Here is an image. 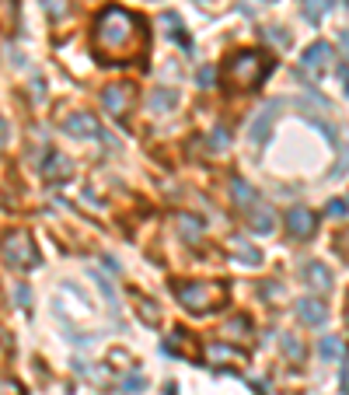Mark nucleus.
Instances as JSON below:
<instances>
[{
	"label": "nucleus",
	"instance_id": "nucleus-28",
	"mask_svg": "<svg viewBox=\"0 0 349 395\" xmlns=\"http://www.w3.org/2000/svg\"><path fill=\"white\" fill-rule=\"evenodd\" d=\"M122 392H126V395H140V392H147V378L133 371V375H129V378L122 382Z\"/></svg>",
	"mask_w": 349,
	"mask_h": 395
},
{
	"label": "nucleus",
	"instance_id": "nucleus-6",
	"mask_svg": "<svg viewBox=\"0 0 349 395\" xmlns=\"http://www.w3.org/2000/svg\"><path fill=\"white\" fill-rule=\"evenodd\" d=\"M276 112H279V101H269L255 112V119L248 123V144L252 147H262L269 137H272V126H276Z\"/></svg>",
	"mask_w": 349,
	"mask_h": 395
},
{
	"label": "nucleus",
	"instance_id": "nucleus-5",
	"mask_svg": "<svg viewBox=\"0 0 349 395\" xmlns=\"http://www.w3.org/2000/svg\"><path fill=\"white\" fill-rule=\"evenodd\" d=\"M133 101H137V84H129V81L108 84V88L101 92V105H105L112 115H126V112L133 108Z\"/></svg>",
	"mask_w": 349,
	"mask_h": 395
},
{
	"label": "nucleus",
	"instance_id": "nucleus-32",
	"mask_svg": "<svg viewBox=\"0 0 349 395\" xmlns=\"http://www.w3.org/2000/svg\"><path fill=\"white\" fill-rule=\"evenodd\" d=\"M196 81H199V88H213V81H217V70H213V67H203Z\"/></svg>",
	"mask_w": 349,
	"mask_h": 395
},
{
	"label": "nucleus",
	"instance_id": "nucleus-34",
	"mask_svg": "<svg viewBox=\"0 0 349 395\" xmlns=\"http://www.w3.org/2000/svg\"><path fill=\"white\" fill-rule=\"evenodd\" d=\"M336 77H339V84H346V60H339V67H336Z\"/></svg>",
	"mask_w": 349,
	"mask_h": 395
},
{
	"label": "nucleus",
	"instance_id": "nucleus-31",
	"mask_svg": "<svg viewBox=\"0 0 349 395\" xmlns=\"http://www.w3.org/2000/svg\"><path fill=\"white\" fill-rule=\"evenodd\" d=\"M329 217H336V220H346V199L336 196L329 203Z\"/></svg>",
	"mask_w": 349,
	"mask_h": 395
},
{
	"label": "nucleus",
	"instance_id": "nucleus-3",
	"mask_svg": "<svg viewBox=\"0 0 349 395\" xmlns=\"http://www.w3.org/2000/svg\"><path fill=\"white\" fill-rule=\"evenodd\" d=\"M174 297L182 301L185 311L192 315H210L227 301V287L220 280H178L174 284Z\"/></svg>",
	"mask_w": 349,
	"mask_h": 395
},
{
	"label": "nucleus",
	"instance_id": "nucleus-18",
	"mask_svg": "<svg viewBox=\"0 0 349 395\" xmlns=\"http://www.w3.org/2000/svg\"><path fill=\"white\" fill-rule=\"evenodd\" d=\"M18 14H21L18 0H0V32H14L18 28Z\"/></svg>",
	"mask_w": 349,
	"mask_h": 395
},
{
	"label": "nucleus",
	"instance_id": "nucleus-20",
	"mask_svg": "<svg viewBox=\"0 0 349 395\" xmlns=\"http://www.w3.org/2000/svg\"><path fill=\"white\" fill-rule=\"evenodd\" d=\"M234 256H238V263H245V266H262V252L255 245H248V242H234Z\"/></svg>",
	"mask_w": 349,
	"mask_h": 395
},
{
	"label": "nucleus",
	"instance_id": "nucleus-30",
	"mask_svg": "<svg viewBox=\"0 0 349 395\" xmlns=\"http://www.w3.org/2000/svg\"><path fill=\"white\" fill-rule=\"evenodd\" d=\"M91 280L98 284V291L105 294V301H108V304H115V291H112V284H108V280H105L101 273H91Z\"/></svg>",
	"mask_w": 349,
	"mask_h": 395
},
{
	"label": "nucleus",
	"instance_id": "nucleus-17",
	"mask_svg": "<svg viewBox=\"0 0 349 395\" xmlns=\"http://www.w3.org/2000/svg\"><path fill=\"white\" fill-rule=\"evenodd\" d=\"M322 357L332 364H339V360H346V343H343V336H325L322 339Z\"/></svg>",
	"mask_w": 349,
	"mask_h": 395
},
{
	"label": "nucleus",
	"instance_id": "nucleus-9",
	"mask_svg": "<svg viewBox=\"0 0 349 395\" xmlns=\"http://www.w3.org/2000/svg\"><path fill=\"white\" fill-rule=\"evenodd\" d=\"M315 227H318V217H315L307 206H293V210L286 213V231H290L293 238H311Z\"/></svg>",
	"mask_w": 349,
	"mask_h": 395
},
{
	"label": "nucleus",
	"instance_id": "nucleus-1",
	"mask_svg": "<svg viewBox=\"0 0 349 395\" xmlns=\"http://www.w3.org/2000/svg\"><path fill=\"white\" fill-rule=\"evenodd\" d=\"M147 46V21L126 7H105L91 28V53L101 63H126Z\"/></svg>",
	"mask_w": 349,
	"mask_h": 395
},
{
	"label": "nucleus",
	"instance_id": "nucleus-4",
	"mask_svg": "<svg viewBox=\"0 0 349 395\" xmlns=\"http://www.w3.org/2000/svg\"><path fill=\"white\" fill-rule=\"evenodd\" d=\"M0 259L14 270H35L39 266V249L25 227H14L0 238Z\"/></svg>",
	"mask_w": 349,
	"mask_h": 395
},
{
	"label": "nucleus",
	"instance_id": "nucleus-21",
	"mask_svg": "<svg viewBox=\"0 0 349 395\" xmlns=\"http://www.w3.org/2000/svg\"><path fill=\"white\" fill-rule=\"evenodd\" d=\"M137 315H140L147 325H161V311H158V304H154L151 297H140V301H137Z\"/></svg>",
	"mask_w": 349,
	"mask_h": 395
},
{
	"label": "nucleus",
	"instance_id": "nucleus-29",
	"mask_svg": "<svg viewBox=\"0 0 349 395\" xmlns=\"http://www.w3.org/2000/svg\"><path fill=\"white\" fill-rule=\"evenodd\" d=\"M14 301H18V308L28 311V308H32V287H28V284H18V287H14Z\"/></svg>",
	"mask_w": 349,
	"mask_h": 395
},
{
	"label": "nucleus",
	"instance_id": "nucleus-10",
	"mask_svg": "<svg viewBox=\"0 0 349 395\" xmlns=\"http://www.w3.org/2000/svg\"><path fill=\"white\" fill-rule=\"evenodd\" d=\"M304 284H307L311 291L325 294V291H332V270H329L325 263L311 259V263H304Z\"/></svg>",
	"mask_w": 349,
	"mask_h": 395
},
{
	"label": "nucleus",
	"instance_id": "nucleus-35",
	"mask_svg": "<svg viewBox=\"0 0 349 395\" xmlns=\"http://www.w3.org/2000/svg\"><path fill=\"white\" fill-rule=\"evenodd\" d=\"M7 133H11V130H7V119H0V147L7 144Z\"/></svg>",
	"mask_w": 349,
	"mask_h": 395
},
{
	"label": "nucleus",
	"instance_id": "nucleus-26",
	"mask_svg": "<svg viewBox=\"0 0 349 395\" xmlns=\"http://www.w3.org/2000/svg\"><path fill=\"white\" fill-rule=\"evenodd\" d=\"M227 147H231L227 126H213V133H210V151H227Z\"/></svg>",
	"mask_w": 349,
	"mask_h": 395
},
{
	"label": "nucleus",
	"instance_id": "nucleus-7",
	"mask_svg": "<svg viewBox=\"0 0 349 395\" xmlns=\"http://www.w3.org/2000/svg\"><path fill=\"white\" fill-rule=\"evenodd\" d=\"M63 126H67V133L77 137V140H112V137L98 126V119H94L91 112H74Z\"/></svg>",
	"mask_w": 349,
	"mask_h": 395
},
{
	"label": "nucleus",
	"instance_id": "nucleus-2",
	"mask_svg": "<svg viewBox=\"0 0 349 395\" xmlns=\"http://www.w3.org/2000/svg\"><path fill=\"white\" fill-rule=\"evenodd\" d=\"M272 67H276V56H269V53H262V49H241V53H234L231 60H227V67H224V77L234 84V88H259L262 81L272 74Z\"/></svg>",
	"mask_w": 349,
	"mask_h": 395
},
{
	"label": "nucleus",
	"instance_id": "nucleus-8",
	"mask_svg": "<svg viewBox=\"0 0 349 395\" xmlns=\"http://www.w3.org/2000/svg\"><path fill=\"white\" fill-rule=\"evenodd\" d=\"M332 56H336V49H332L329 42H315V46H307V53L300 56V67H304L311 77H318V74L332 63Z\"/></svg>",
	"mask_w": 349,
	"mask_h": 395
},
{
	"label": "nucleus",
	"instance_id": "nucleus-14",
	"mask_svg": "<svg viewBox=\"0 0 349 395\" xmlns=\"http://www.w3.org/2000/svg\"><path fill=\"white\" fill-rule=\"evenodd\" d=\"M161 25H165L168 39H174L182 49H192V39H189V32H185V25H182V18H178V14H165V18H161Z\"/></svg>",
	"mask_w": 349,
	"mask_h": 395
},
{
	"label": "nucleus",
	"instance_id": "nucleus-25",
	"mask_svg": "<svg viewBox=\"0 0 349 395\" xmlns=\"http://www.w3.org/2000/svg\"><path fill=\"white\" fill-rule=\"evenodd\" d=\"M42 11H46L53 21H63V18L70 14V4H67V0H42Z\"/></svg>",
	"mask_w": 349,
	"mask_h": 395
},
{
	"label": "nucleus",
	"instance_id": "nucleus-33",
	"mask_svg": "<svg viewBox=\"0 0 349 395\" xmlns=\"http://www.w3.org/2000/svg\"><path fill=\"white\" fill-rule=\"evenodd\" d=\"M21 392H25V389H21L14 378H4V382H0V395H21Z\"/></svg>",
	"mask_w": 349,
	"mask_h": 395
},
{
	"label": "nucleus",
	"instance_id": "nucleus-11",
	"mask_svg": "<svg viewBox=\"0 0 349 395\" xmlns=\"http://www.w3.org/2000/svg\"><path fill=\"white\" fill-rule=\"evenodd\" d=\"M297 318H300L304 325L318 329V325L329 322V308H325L322 301H315V297H304V301H297Z\"/></svg>",
	"mask_w": 349,
	"mask_h": 395
},
{
	"label": "nucleus",
	"instance_id": "nucleus-15",
	"mask_svg": "<svg viewBox=\"0 0 349 395\" xmlns=\"http://www.w3.org/2000/svg\"><path fill=\"white\" fill-rule=\"evenodd\" d=\"M255 196H259V193H255V186H248L241 175H234V179H231V199H234L238 206H252Z\"/></svg>",
	"mask_w": 349,
	"mask_h": 395
},
{
	"label": "nucleus",
	"instance_id": "nucleus-22",
	"mask_svg": "<svg viewBox=\"0 0 349 395\" xmlns=\"http://www.w3.org/2000/svg\"><path fill=\"white\" fill-rule=\"evenodd\" d=\"M329 7H336V4H332V0H304V18H307V25H318L322 14H325Z\"/></svg>",
	"mask_w": 349,
	"mask_h": 395
},
{
	"label": "nucleus",
	"instance_id": "nucleus-13",
	"mask_svg": "<svg viewBox=\"0 0 349 395\" xmlns=\"http://www.w3.org/2000/svg\"><path fill=\"white\" fill-rule=\"evenodd\" d=\"M248 227H252L255 234H272V227H276V213H272L269 206H259V203H252V213H248Z\"/></svg>",
	"mask_w": 349,
	"mask_h": 395
},
{
	"label": "nucleus",
	"instance_id": "nucleus-37",
	"mask_svg": "<svg viewBox=\"0 0 349 395\" xmlns=\"http://www.w3.org/2000/svg\"><path fill=\"white\" fill-rule=\"evenodd\" d=\"M332 4H346V0H332Z\"/></svg>",
	"mask_w": 349,
	"mask_h": 395
},
{
	"label": "nucleus",
	"instance_id": "nucleus-19",
	"mask_svg": "<svg viewBox=\"0 0 349 395\" xmlns=\"http://www.w3.org/2000/svg\"><path fill=\"white\" fill-rule=\"evenodd\" d=\"M178 234H182L185 242H199V234H203V220L192 217V213H182V217H178Z\"/></svg>",
	"mask_w": 349,
	"mask_h": 395
},
{
	"label": "nucleus",
	"instance_id": "nucleus-36",
	"mask_svg": "<svg viewBox=\"0 0 349 395\" xmlns=\"http://www.w3.org/2000/svg\"><path fill=\"white\" fill-rule=\"evenodd\" d=\"M165 395H178V385H174V382H168V385H165Z\"/></svg>",
	"mask_w": 349,
	"mask_h": 395
},
{
	"label": "nucleus",
	"instance_id": "nucleus-12",
	"mask_svg": "<svg viewBox=\"0 0 349 395\" xmlns=\"http://www.w3.org/2000/svg\"><path fill=\"white\" fill-rule=\"evenodd\" d=\"M42 175H46L49 182H67L74 172H70V161H67L63 154L49 151V154H46V161H42Z\"/></svg>",
	"mask_w": 349,
	"mask_h": 395
},
{
	"label": "nucleus",
	"instance_id": "nucleus-16",
	"mask_svg": "<svg viewBox=\"0 0 349 395\" xmlns=\"http://www.w3.org/2000/svg\"><path fill=\"white\" fill-rule=\"evenodd\" d=\"M174 105H178V92L174 88H158V92H151V112H172Z\"/></svg>",
	"mask_w": 349,
	"mask_h": 395
},
{
	"label": "nucleus",
	"instance_id": "nucleus-38",
	"mask_svg": "<svg viewBox=\"0 0 349 395\" xmlns=\"http://www.w3.org/2000/svg\"><path fill=\"white\" fill-rule=\"evenodd\" d=\"M265 4H276V0H265Z\"/></svg>",
	"mask_w": 349,
	"mask_h": 395
},
{
	"label": "nucleus",
	"instance_id": "nucleus-23",
	"mask_svg": "<svg viewBox=\"0 0 349 395\" xmlns=\"http://www.w3.org/2000/svg\"><path fill=\"white\" fill-rule=\"evenodd\" d=\"M279 346H283V353H286L290 360H300V357H304V343H300L293 332H283V336H279Z\"/></svg>",
	"mask_w": 349,
	"mask_h": 395
},
{
	"label": "nucleus",
	"instance_id": "nucleus-27",
	"mask_svg": "<svg viewBox=\"0 0 349 395\" xmlns=\"http://www.w3.org/2000/svg\"><path fill=\"white\" fill-rule=\"evenodd\" d=\"M265 39H269L272 46H279V49H286V46H290V32H286V28H279V25H269V28H265Z\"/></svg>",
	"mask_w": 349,
	"mask_h": 395
},
{
	"label": "nucleus",
	"instance_id": "nucleus-39",
	"mask_svg": "<svg viewBox=\"0 0 349 395\" xmlns=\"http://www.w3.org/2000/svg\"><path fill=\"white\" fill-rule=\"evenodd\" d=\"M203 4H210V0H203Z\"/></svg>",
	"mask_w": 349,
	"mask_h": 395
},
{
	"label": "nucleus",
	"instance_id": "nucleus-24",
	"mask_svg": "<svg viewBox=\"0 0 349 395\" xmlns=\"http://www.w3.org/2000/svg\"><path fill=\"white\" fill-rule=\"evenodd\" d=\"M213 360H245V353L241 350H231L227 343H210V350H206Z\"/></svg>",
	"mask_w": 349,
	"mask_h": 395
}]
</instances>
